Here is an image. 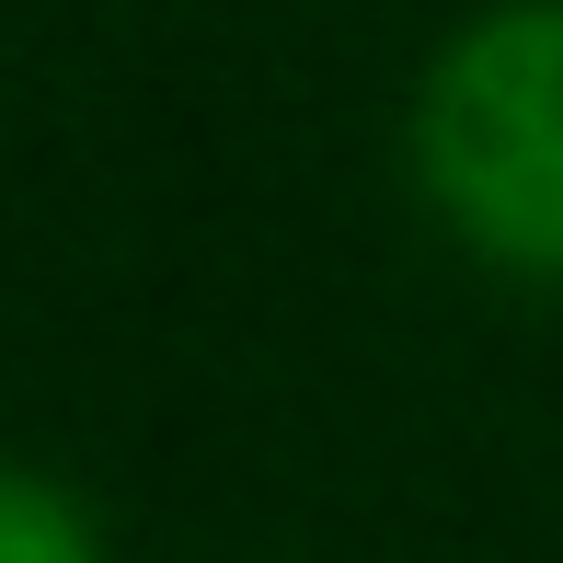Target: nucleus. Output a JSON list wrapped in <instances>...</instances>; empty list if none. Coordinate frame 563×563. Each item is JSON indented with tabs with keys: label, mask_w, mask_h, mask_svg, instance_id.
Listing matches in <instances>:
<instances>
[{
	"label": "nucleus",
	"mask_w": 563,
	"mask_h": 563,
	"mask_svg": "<svg viewBox=\"0 0 563 563\" xmlns=\"http://www.w3.org/2000/svg\"><path fill=\"white\" fill-rule=\"evenodd\" d=\"M415 185L483 265L563 276V0H506L426 58Z\"/></svg>",
	"instance_id": "f257e3e1"
},
{
	"label": "nucleus",
	"mask_w": 563,
	"mask_h": 563,
	"mask_svg": "<svg viewBox=\"0 0 563 563\" xmlns=\"http://www.w3.org/2000/svg\"><path fill=\"white\" fill-rule=\"evenodd\" d=\"M0 563H104V529L35 460H0Z\"/></svg>",
	"instance_id": "f03ea898"
}]
</instances>
